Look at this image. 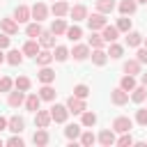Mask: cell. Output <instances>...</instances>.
<instances>
[{"label": "cell", "instance_id": "b9f144b4", "mask_svg": "<svg viewBox=\"0 0 147 147\" xmlns=\"http://www.w3.org/2000/svg\"><path fill=\"white\" fill-rule=\"evenodd\" d=\"M74 94H76V96H80V99H87V96H90V87L80 83V85H76V87H74Z\"/></svg>", "mask_w": 147, "mask_h": 147}, {"label": "cell", "instance_id": "11a10c76", "mask_svg": "<svg viewBox=\"0 0 147 147\" xmlns=\"http://www.w3.org/2000/svg\"><path fill=\"white\" fill-rule=\"evenodd\" d=\"M136 2H142V5H147V0H136Z\"/></svg>", "mask_w": 147, "mask_h": 147}, {"label": "cell", "instance_id": "2e32d148", "mask_svg": "<svg viewBox=\"0 0 147 147\" xmlns=\"http://www.w3.org/2000/svg\"><path fill=\"white\" fill-rule=\"evenodd\" d=\"M48 140H51L48 131L37 126V131H34V136H32V142H34V145H39V147H44V145H48Z\"/></svg>", "mask_w": 147, "mask_h": 147}, {"label": "cell", "instance_id": "5b68a950", "mask_svg": "<svg viewBox=\"0 0 147 147\" xmlns=\"http://www.w3.org/2000/svg\"><path fill=\"white\" fill-rule=\"evenodd\" d=\"M14 18H16L18 23H28V21L32 18V9L25 7V5H18V7L14 9Z\"/></svg>", "mask_w": 147, "mask_h": 147}, {"label": "cell", "instance_id": "4316f807", "mask_svg": "<svg viewBox=\"0 0 147 147\" xmlns=\"http://www.w3.org/2000/svg\"><path fill=\"white\" fill-rule=\"evenodd\" d=\"M92 62H94L96 67H103V64L108 62V53L101 51V48H94V53H92Z\"/></svg>", "mask_w": 147, "mask_h": 147}, {"label": "cell", "instance_id": "f546056e", "mask_svg": "<svg viewBox=\"0 0 147 147\" xmlns=\"http://www.w3.org/2000/svg\"><path fill=\"white\" fill-rule=\"evenodd\" d=\"M39 96H41V101H53L55 99V90L51 87V83H44V87L39 90Z\"/></svg>", "mask_w": 147, "mask_h": 147}, {"label": "cell", "instance_id": "836d02e7", "mask_svg": "<svg viewBox=\"0 0 147 147\" xmlns=\"http://www.w3.org/2000/svg\"><path fill=\"white\" fill-rule=\"evenodd\" d=\"M124 71L131 74V76L140 74V62H138V60H126V62H124Z\"/></svg>", "mask_w": 147, "mask_h": 147}, {"label": "cell", "instance_id": "7a4b0ae2", "mask_svg": "<svg viewBox=\"0 0 147 147\" xmlns=\"http://www.w3.org/2000/svg\"><path fill=\"white\" fill-rule=\"evenodd\" d=\"M67 108H69V113H74V115H83V110H87L85 99H80V96H76V94H71V96L67 99Z\"/></svg>", "mask_w": 147, "mask_h": 147}, {"label": "cell", "instance_id": "c3c4849f", "mask_svg": "<svg viewBox=\"0 0 147 147\" xmlns=\"http://www.w3.org/2000/svg\"><path fill=\"white\" fill-rule=\"evenodd\" d=\"M140 64H147V48H140L138 51V57H136Z\"/></svg>", "mask_w": 147, "mask_h": 147}, {"label": "cell", "instance_id": "d590c367", "mask_svg": "<svg viewBox=\"0 0 147 147\" xmlns=\"http://www.w3.org/2000/svg\"><path fill=\"white\" fill-rule=\"evenodd\" d=\"M103 44H106V39H103L101 34H96V30H92V34H90V46H92V48H103Z\"/></svg>", "mask_w": 147, "mask_h": 147}, {"label": "cell", "instance_id": "9a60e30c", "mask_svg": "<svg viewBox=\"0 0 147 147\" xmlns=\"http://www.w3.org/2000/svg\"><path fill=\"white\" fill-rule=\"evenodd\" d=\"M117 7H119V14H122V16H131V14H136L138 2H136V0H122Z\"/></svg>", "mask_w": 147, "mask_h": 147}, {"label": "cell", "instance_id": "30bf717a", "mask_svg": "<svg viewBox=\"0 0 147 147\" xmlns=\"http://www.w3.org/2000/svg\"><path fill=\"white\" fill-rule=\"evenodd\" d=\"M0 30L11 37V34L18 32V21H16V18H2V21H0Z\"/></svg>", "mask_w": 147, "mask_h": 147}, {"label": "cell", "instance_id": "681fc988", "mask_svg": "<svg viewBox=\"0 0 147 147\" xmlns=\"http://www.w3.org/2000/svg\"><path fill=\"white\" fill-rule=\"evenodd\" d=\"M9 41H11V39H9V34H7V32H2V34H0V48L5 51V48L9 46Z\"/></svg>", "mask_w": 147, "mask_h": 147}, {"label": "cell", "instance_id": "74e56055", "mask_svg": "<svg viewBox=\"0 0 147 147\" xmlns=\"http://www.w3.org/2000/svg\"><path fill=\"white\" fill-rule=\"evenodd\" d=\"M14 85H16V90H23V92H28L32 83H30V78H28V76H18V78L14 80Z\"/></svg>", "mask_w": 147, "mask_h": 147}, {"label": "cell", "instance_id": "f6af8a7d", "mask_svg": "<svg viewBox=\"0 0 147 147\" xmlns=\"http://www.w3.org/2000/svg\"><path fill=\"white\" fill-rule=\"evenodd\" d=\"M136 122H138L140 126H147V108L136 110Z\"/></svg>", "mask_w": 147, "mask_h": 147}, {"label": "cell", "instance_id": "4dcf8cb0", "mask_svg": "<svg viewBox=\"0 0 147 147\" xmlns=\"http://www.w3.org/2000/svg\"><path fill=\"white\" fill-rule=\"evenodd\" d=\"M80 124H67V129H64V136L69 138V140H76V138H80Z\"/></svg>", "mask_w": 147, "mask_h": 147}, {"label": "cell", "instance_id": "d4e9b609", "mask_svg": "<svg viewBox=\"0 0 147 147\" xmlns=\"http://www.w3.org/2000/svg\"><path fill=\"white\" fill-rule=\"evenodd\" d=\"M41 32H44V30H41V23H39V21H34V23H30V25L25 28V34H28L30 39H39Z\"/></svg>", "mask_w": 147, "mask_h": 147}, {"label": "cell", "instance_id": "6da1fadb", "mask_svg": "<svg viewBox=\"0 0 147 147\" xmlns=\"http://www.w3.org/2000/svg\"><path fill=\"white\" fill-rule=\"evenodd\" d=\"M131 129H133V119L131 117H126V115L115 117V122H113V131L115 133H129Z\"/></svg>", "mask_w": 147, "mask_h": 147}, {"label": "cell", "instance_id": "e0dca14e", "mask_svg": "<svg viewBox=\"0 0 147 147\" xmlns=\"http://www.w3.org/2000/svg\"><path fill=\"white\" fill-rule=\"evenodd\" d=\"M41 51V44L37 41V39H30V41H25V46H23V53L25 55H30V57H37V53Z\"/></svg>", "mask_w": 147, "mask_h": 147}, {"label": "cell", "instance_id": "8d00e7d4", "mask_svg": "<svg viewBox=\"0 0 147 147\" xmlns=\"http://www.w3.org/2000/svg\"><path fill=\"white\" fill-rule=\"evenodd\" d=\"M69 55H71V53H69V48H64V46H55V51H53V57H55L57 62H64Z\"/></svg>", "mask_w": 147, "mask_h": 147}, {"label": "cell", "instance_id": "52a82bcc", "mask_svg": "<svg viewBox=\"0 0 147 147\" xmlns=\"http://www.w3.org/2000/svg\"><path fill=\"white\" fill-rule=\"evenodd\" d=\"M51 122H53L51 110H37V113H34V124H37L39 129H46Z\"/></svg>", "mask_w": 147, "mask_h": 147}, {"label": "cell", "instance_id": "484cf974", "mask_svg": "<svg viewBox=\"0 0 147 147\" xmlns=\"http://www.w3.org/2000/svg\"><path fill=\"white\" fill-rule=\"evenodd\" d=\"M39 44H41V48H53L55 46V34L53 32H41L39 34Z\"/></svg>", "mask_w": 147, "mask_h": 147}, {"label": "cell", "instance_id": "7bdbcfd3", "mask_svg": "<svg viewBox=\"0 0 147 147\" xmlns=\"http://www.w3.org/2000/svg\"><path fill=\"white\" fill-rule=\"evenodd\" d=\"M117 145H119V147H131V145H133V138H131V131H129V133H122V136L117 138Z\"/></svg>", "mask_w": 147, "mask_h": 147}, {"label": "cell", "instance_id": "ac0fdd59", "mask_svg": "<svg viewBox=\"0 0 147 147\" xmlns=\"http://www.w3.org/2000/svg\"><path fill=\"white\" fill-rule=\"evenodd\" d=\"M34 60H37V64H39V67H48L55 57H53V53H51L48 48H44V51H39V53H37V57H34Z\"/></svg>", "mask_w": 147, "mask_h": 147}, {"label": "cell", "instance_id": "6f0895ef", "mask_svg": "<svg viewBox=\"0 0 147 147\" xmlns=\"http://www.w3.org/2000/svg\"><path fill=\"white\" fill-rule=\"evenodd\" d=\"M53 2H55V0H53Z\"/></svg>", "mask_w": 147, "mask_h": 147}, {"label": "cell", "instance_id": "f1b7e54d", "mask_svg": "<svg viewBox=\"0 0 147 147\" xmlns=\"http://www.w3.org/2000/svg\"><path fill=\"white\" fill-rule=\"evenodd\" d=\"M119 87H122V90H126V92H133V90H136V78H133L131 74L122 76V80H119Z\"/></svg>", "mask_w": 147, "mask_h": 147}, {"label": "cell", "instance_id": "e575fe53", "mask_svg": "<svg viewBox=\"0 0 147 147\" xmlns=\"http://www.w3.org/2000/svg\"><path fill=\"white\" fill-rule=\"evenodd\" d=\"M67 39H71V41H78L80 37H83V30L78 28V25H71V28H67Z\"/></svg>", "mask_w": 147, "mask_h": 147}, {"label": "cell", "instance_id": "db71d44e", "mask_svg": "<svg viewBox=\"0 0 147 147\" xmlns=\"http://www.w3.org/2000/svg\"><path fill=\"white\" fill-rule=\"evenodd\" d=\"M142 41H145V48H147V37H142Z\"/></svg>", "mask_w": 147, "mask_h": 147}, {"label": "cell", "instance_id": "d6986e66", "mask_svg": "<svg viewBox=\"0 0 147 147\" xmlns=\"http://www.w3.org/2000/svg\"><path fill=\"white\" fill-rule=\"evenodd\" d=\"M140 44H142V34H140V32H136V30H129V32H126V46L138 48Z\"/></svg>", "mask_w": 147, "mask_h": 147}, {"label": "cell", "instance_id": "4fadbf2b", "mask_svg": "<svg viewBox=\"0 0 147 147\" xmlns=\"http://www.w3.org/2000/svg\"><path fill=\"white\" fill-rule=\"evenodd\" d=\"M69 5L64 2V0H55L53 2V7H51V11H53V16H57V18H62V16H67L69 14Z\"/></svg>", "mask_w": 147, "mask_h": 147}, {"label": "cell", "instance_id": "ffe728a7", "mask_svg": "<svg viewBox=\"0 0 147 147\" xmlns=\"http://www.w3.org/2000/svg\"><path fill=\"white\" fill-rule=\"evenodd\" d=\"M23 129H25V119H23V117H18V115L9 117V131H11V133H21Z\"/></svg>", "mask_w": 147, "mask_h": 147}, {"label": "cell", "instance_id": "1f68e13d", "mask_svg": "<svg viewBox=\"0 0 147 147\" xmlns=\"http://www.w3.org/2000/svg\"><path fill=\"white\" fill-rule=\"evenodd\" d=\"M23 55H25L23 51H9V53H7V62H9L11 67H16V64L23 62Z\"/></svg>", "mask_w": 147, "mask_h": 147}, {"label": "cell", "instance_id": "603a6c76", "mask_svg": "<svg viewBox=\"0 0 147 147\" xmlns=\"http://www.w3.org/2000/svg\"><path fill=\"white\" fill-rule=\"evenodd\" d=\"M69 14H71L74 21H83V18H87V9H85V5H76V7H71Z\"/></svg>", "mask_w": 147, "mask_h": 147}, {"label": "cell", "instance_id": "bcb514c9", "mask_svg": "<svg viewBox=\"0 0 147 147\" xmlns=\"http://www.w3.org/2000/svg\"><path fill=\"white\" fill-rule=\"evenodd\" d=\"M11 85H14V80H11L9 76H2V78H0V92H9Z\"/></svg>", "mask_w": 147, "mask_h": 147}, {"label": "cell", "instance_id": "7c38bea8", "mask_svg": "<svg viewBox=\"0 0 147 147\" xmlns=\"http://www.w3.org/2000/svg\"><path fill=\"white\" fill-rule=\"evenodd\" d=\"M7 103H9L11 108H18V106H23V103H25V92H23V90L9 92V96H7Z\"/></svg>", "mask_w": 147, "mask_h": 147}, {"label": "cell", "instance_id": "8fae6325", "mask_svg": "<svg viewBox=\"0 0 147 147\" xmlns=\"http://www.w3.org/2000/svg\"><path fill=\"white\" fill-rule=\"evenodd\" d=\"M71 57H74V60H78V62L87 60V57H90V46H85V44H76V46H74V51H71Z\"/></svg>", "mask_w": 147, "mask_h": 147}, {"label": "cell", "instance_id": "ee69618b", "mask_svg": "<svg viewBox=\"0 0 147 147\" xmlns=\"http://www.w3.org/2000/svg\"><path fill=\"white\" fill-rule=\"evenodd\" d=\"M117 30H119V32H129V30H131V18L122 16V18L117 21Z\"/></svg>", "mask_w": 147, "mask_h": 147}, {"label": "cell", "instance_id": "9c48e42d", "mask_svg": "<svg viewBox=\"0 0 147 147\" xmlns=\"http://www.w3.org/2000/svg\"><path fill=\"white\" fill-rule=\"evenodd\" d=\"M30 9H32V18H34V21H39V23L48 16V7H46L44 2H34Z\"/></svg>", "mask_w": 147, "mask_h": 147}, {"label": "cell", "instance_id": "60d3db41", "mask_svg": "<svg viewBox=\"0 0 147 147\" xmlns=\"http://www.w3.org/2000/svg\"><path fill=\"white\" fill-rule=\"evenodd\" d=\"M122 53H124V48H122L119 44H115V41H113V44H110V48H108V55H110L113 60H119V57H122Z\"/></svg>", "mask_w": 147, "mask_h": 147}, {"label": "cell", "instance_id": "816d5d0a", "mask_svg": "<svg viewBox=\"0 0 147 147\" xmlns=\"http://www.w3.org/2000/svg\"><path fill=\"white\" fill-rule=\"evenodd\" d=\"M2 62H7V55H5V53H2V48H0V64H2Z\"/></svg>", "mask_w": 147, "mask_h": 147}, {"label": "cell", "instance_id": "7dc6e473", "mask_svg": "<svg viewBox=\"0 0 147 147\" xmlns=\"http://www.w3.org/2000/svg\"><path fill=\"white\" fill-rule=\"evenodd\" d=\"M7 145H11V147H23V138H18V133H16V136H11V138L7 140Z\"/></svg>", "mask_w": 147, "mask_h": 147}, {"label": "cell", "instance_id": "f35d334b", "mask_svg": "<svg viewBox=\"0 0 147 147\" xmlns=\"http://www.w3.org/2000/svg\"><path fill=\"white\" fill-rule=\"evenodd\" d=\"M83 126H94L96 124V115L92 113V110H83Z\"/></svg>", "mask_w": 147, "mask_h": 147}, {"label": "cell", "instance_id": "5bb4252c", "mask_svg": "<svg viewBox=\"0 0 147 147\" xmlns=\"http://www.w3.org/2000/svg\"><path fill=\"white\" fill-rule=\"evenodd\" d=\"M101 37L106 39V44H113V41H117V37H119V30H117V25H106V28L101 30Z\"/></svg>", "mask_w": 147, "mask_h": 147}, {"label": "cell", "instance_id": "44dd1931", "mask_svg": "<svg viewBox=\"0 0 147 147\" xmlns=\"http://www.w3.org/2000/svg\"><path fill=\"white\" fill-rule=\"evenodd\" d=\"M37 78H39L41 83H53V80H55V71H53L51 67H41L39 74H37Z\"/></svg>", "mask_w": 147, "mask_h": 147}, {"label": "cell", "instance_id": "83f0119b", "mask_svg": "<svg viewBox=\"0 0 147 147\" xmlns=\"http://www.w3.org/2000/svg\"><path fill=\"white\" fill-rule=\"evenodd\" d=\"M115 7H117L115 0H96V11H101V14H110Z\"/></svg>", "mask_w": 147, "mask_h": 147}, {"label": "cell", "instance_id": "8992f818", "mask_svg": "<svg viewBox=\"0 0 147 147\" xmlns=\"http://www.w3.org/2000/svg\"><path fill=\"white\" fill-rule=\"evenodd\" d=\"M110 101H113L115 106H124V103L129 101V92L122 90V87H115V90L110 92Z\"/></svg>", "mask_w": 147, "mask_h": 147}, {"label": "cell", "instance_id": "ba28073f", "mask_svg": "<svg viewBox=\"0 0 147 147\" xmlns=\"http://www.w3.org/2000/svg\"><path fill=\"white\" fill-rule=\"evenodd\" d=\"M103 147H110V145H117V138H115V131L113 129H103L101 133H99V138H96Z\"/></svg>", "mask_w": 147, "mask_h": 147}, {"label": "cell", "instance_id": "277c9868", "mask_svg": "<svg viewBox=\"0 0 147 147\" xmlns=\"http://www.w3.org/2000/svg\"><path fill=\"white\" fill-rule=\"evenodd\" d=\"M51 117H53V122L62 124V122H67V117H69V108L55 103V106H51Z\"/></svg>", "mask_w": 147, "mask_h": 147}, {"label": "cell", "instance_id": "d6a6232c", "mask_svg": "<svg viewBox=\"0 0 147 147\" xmlns=\"http://www.w3.org/2000/svg\"><path fill=\"white\" fill-rule=\"evenodd\" d=\"M131 99H133L136 103H142V101L147 99V87H145V85H140V87H136V90L131 92Z\"/></svg>", "mask_w": 147, "mask_h": 147}, {"label": "cell", "instance_id": "3957f363", "mask_svg": "<svg viewBox=\"0 0 147 147\" xmlns=\"http://www.w3.org/2000/svg\"><path fill=\"white\" fill-rule=\"evenodd\" d=\"M106 25H108V23H106V14L96 11V14L87 16V28H90V32H92V30H103Z\"/></svg>", "mask_w": 147, "mask_h": 147}, {"label": "cell", "instance_id": "ab89813d", "mask_svg": "<svg viewBox=\"0 0 147 147\" xmlns=\"http://www.w3.org/2000/svg\"><path fill=\"white\" fill-rule=\"evenodd\" d=\"M94 142H96V136H94L92 131H83V133H80V145L90 147V145H94Z\"/></svg>", "mask_w": 147, "mask_h": 147}, {"label": "cell", "instance_id": "f5cc1de1", "mask_svg": "<svg viewBox=\"0 0 147 147\" xmlns=\"http://www.w3.org/2000/svg\"><path fill=\"white\" fill-rule=\"evenodd\" d=\"M140 80H142V85L147 87V74H142V76H140Z\"/></svg>", "mask_w": 147, "mask_h": 147}, {"label": "cell", "instance_id": "f907efd6", "mask_svg": "<svg viewBox=\"0 0 147 147\" xmlns=\"http://www.w3.org/2000/svg\"><path fill=\"white\" fill-rule=\"evenodd\" d=\"M5 129H9V119H5V117L0 115V131H5Z\"/></svg>", "mask_w": 147, "mask_h": 147}, {"label": "cell", "instance_id": "cb8c5ba5", "mask_svg": "<svg viewBox=\"0 0 147 147\" xmlns=\"http://www.w3.org/2000/svg\"><path fill=\"white\" fill-rule=\"evenodd\" d=\"M67 28H69V25L64 23V18H57V16H55V21H53V25H51V32L57 37V34H64Z\"/></svg>", "mask_w": 147, "mask_h": 147}, {"label": "cell", "instance_id": "9f6ffc18", "mask_svg": "<svg viewBox=\"0 0 147 147\" xmlns=\"http://www.w3.org/2000/svg\"><path fill=\"white\" fill-rule=\"evenodd\" d=\"M0 145H2V138H0Z\"/></svg>", "mask_w": 147, "mask_h": 147}, {"label": "cell", "instance_id": "7402d4cb", "mask_svg": "<svg viewBox=\"0 0 147 147\" xmlns=\"http://www.w3.org/2000/svg\"><path fill=\"white\" fill-rule=\"evenodd\" d=\"M39 106H41V96H39V94H30V96H25V108H28V110L37 113Z\"/></svg>", "mask_w": 147, "mask_h": 147}]
</instances>
